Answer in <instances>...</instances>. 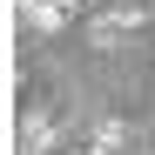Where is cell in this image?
Masks as SVG:
<instances>
[{
	"label": "cell",
	"instance_id": "3",
	"mask_svg": "<svg viewBox=\"0 0 155 155\" xmlns=\"http://www.w3.org/2000/svg\"><path fill=\"white\" fill-rule=\"evenodd\" d=\"M121 135H128L121 121H101V128H94V148H108V155H115V148H121Z\"/></svg>",
	"mask_w": 155,
	"mask_h": 155
},
{
	"label": "cell",
	"instance_id": "2",
	"mask_svg": "<svg viewBox=\"0 0 155 155\" xmlns=\"http://www.w3.org/2000/svg\"><path fill=\"white\" fill-rule=\"evenodd\" d=\"M20 14H27V27H41V34H61L74 14H81V0H20Z\"/></svg>",
	"mask_w": 155,
	"mask_h": 155
},
{
	"label": "cell",
	"instance_id": "4",
	"mask_svg": "<svg viewBox=\"0 0 155 155\" xmlns=\"http://www.w3.org/2000/svg\"><path fill=\"white\" fill-rule=\"evenodd\" d=\"M81 155H108V148H81Z\"/></svg>",
	"mask_w": 155,
	"mask_h": 155
},
{
	"label": "cell",
	"instance_id": "1",
	"mask_svg": "<svg viewBox=\"0 0 155 155\" xmlns=\"http://www.w3.org/2000/svg\"><path fill=\"white\" fill-rule=\"evenodd\" d=\"M135 27H142V7H115V14L88 20V41L94 47H121V34H135Z\"/></svg>",
	"mask_w": 155,
	"mask_h": 155
}]
</instances>
